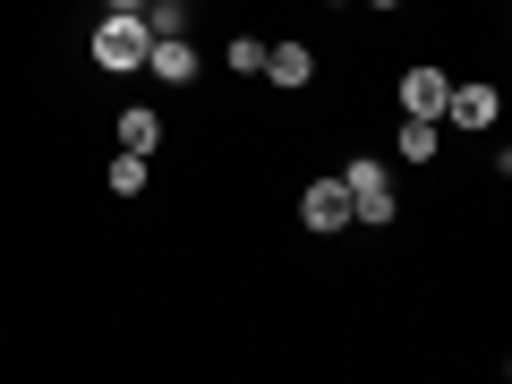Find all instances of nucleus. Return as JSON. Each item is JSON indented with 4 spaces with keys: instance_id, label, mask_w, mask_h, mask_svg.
Returning <instances> with one entry per match:
<instances>
[{
    "instance_id": "14",
    "label": "nucleus",
    "mask_w": 512,
    "mask_h": 384,
    "mask_svg": "<svg viewBox=\"0 0 512 384\" xmlns=\"http://www.w3.org/2000/svg\"><path fill=\"white\" fill-rule=\"evenodd\" d=\"M367 9H402V0H367Z\"/></svg>"
},
{
    "instance_id": "6",
    "label": "nucleus",
    "mask_w": 512,
    "mask_h": 384,
    "mask_svg": "<svg viewBox=\"0 0 512 384\" xmlns=\"http://www.w3.org/2000/svg\"><path fill=\"white\" fill-rule=\"evenodd\" d=\"M444 120L453 128H495V86H453L444 94Z\"/></svg>"
},
{
    "instance_id": "10",
    "label": "nucleus",
    "mask_w": 512,
    "mask_h": 384,
    "mask_svg": "<svg viewBox=\"0 0 512 384\" xmlns=\"http://www.w3.org/2000/svg\"><path fill=\"white\" fill-rule=\"evenodd\" d=\"M111 197H137V188H146V154H111Z\"/></svg>"
},
{
    "instance_id": "3",
    "label": "nucleus",
    "mask_w": 512,
    "mask_h": 384,
    "mask_svg": "<svg viewBox=\"0 0 512 384\" xmlns=\"http://www.w3.org/2000/svg\"><path fill=\"white\" fill-rule=\"evenodd\" d=\"M299 222H308V231H350V188L342 180H308V188H299Z\"/></svg>"
},
{
    "instance_id": "8",
    "label": "nucleus",
    "mask_w": 512,
    "mask_h": 384,
    "mask_svg": "<svg viewBox=\"0 0 512 384\" xmlns=\"http://www.w3.org/2000/svg\"><path fill=\"white\" fill-rule=\"evenodd\" d=\"M120 146H128V154H154V146H163V120H154L146 103H137V111H120Z\"/></svg>"
},
{
    "instance_id": "5",
    "label": "nucleus",
    "mask_w": 512,
    "mask_h": 384,
    "mask_svg": "<svg viewBox=\"0 0 512 384\" xmlns=\"http://www.w3.org/2000/svg\"><path fill=\"white\" fill-rule=\"evenodd\" d=\"M146 69L163 77V86H188V77H197V52H188V35H154V43H146Z\"/></svg>"
},
{
    "instance_id": "4",
    "label": "nucleus",
    "mask_w": 512,
    "mask_h": 384,
    "mask_svg": "<svg viewBox=\"0 0 512 384\" xmlns=\"http://www.w3.org/2000/svg\"><path fill=\"white\" fill-rule=\"evenodd\" d=\"M444 94H453L444 69H410L402 77V120H444Z\"/></svg>"
},
{
    "instance_id": "7",
    "label": "nucleus",
    "mask_w": 512,
    "mask_h": 384,
    "mask_svg": "<svg viewBox=\"0 0 512 384\" xmlns=\"http://www.w3.org/2000/svg\"><path fill=\"white\" fill-rule=\"evenodd\" d=\"M265 77H274V86H308L316 52H308V43H265Z\"/></svg>"
},
{
    "instance_id": "2",
    "label": "nucleus",
    "mask_w": 512,
    "mask_h": 384,
    "mask_svg": "<svg viewBox=\"0 0 512 384\" xmlns=\"http://www.w3.org/2000/svg\"><path fill=\"white\" fill-rule=\"evenodd\" d=\"M342 188H350V222H367V231H384V222H393V180H384L376 154H359V163L342 171Z\"/></svg>"
},
{
    "instance_id": "9",
    "label": "nucleus",
    "mask_w": 512,
    "mask_h": 384,
    "mask_svg": "<svg viewBox=\"0 0 512 384\" xmlns=\"http://www.w3.org/2000/svg\"><path fill=\"white\" fill-rule=\"evenodd\" d=\"M137 18H146V35H188V0H146Z\"/></svg>"
},
{
    "instance_id": "1",
    "label": "nucleus",
    "mask_w": 512,
    "mask_h": 384,
    "mask_svg": "<svg viewBox=\"0 0 512 384\" xmlns=\"http://www.w3.org/2000/svg\"><path fill=\"white\" fill-rule=\"evenodd\" d=\"M146 43H154V35H146V18H103L86 52H94V69L128 77V69H146Z\"/></svg>"
},
{
    "instance_id": "12",
    "label": "nucleus",
    "mask_w": 512,
    "mask_h": 384,
    "mask_svg": "<svg viewBox=\"0 0 512 384\" xmlns=\"http://www.w3.org/2000/svg\"><path fill=\"white\" fill-rule=\"evenodd\" d=\"M231 69L256 77V69H265V43H256V35H231Z\"/></svg>"
},
{
    "instance_id": "15",
    "label": "nucleus",
    "mask_w": 512,
    "mask_h": 384,
    "mask_svg": "<svg viewBox=\"0 0 512 384\" xmlns=\"http://www.w3.org/2000/svg\"><path fill=\"white\" fill-rule=\"evenodd\" d=\"M333 9H342V0H333Z\"/></svg>"
},
{
    "instance_id": "13",
    "label": "nucleus",
    "mask_w": 512,
    "mask_h": 384,
    "mask_svg": "<svg viewBox=\"0 0 512 384\" xmlns=\"http://www.w3.org/2000/svg\"><path fill=\"white\" fill-rule=\"evenodd\" d=\"M103 9H111V18H137V9H146V0H103Z\"/></svg>"
},
{
    "instance_id": "11",
    "label": "nucleus",
    "mask_w": 512,
    "mask_h": 384,
    "mask_svg": "<svg viewBox=\"0 0 512 384\" xmlns=\"http://www.w3.org/2000/svg\"><path fill=\"white\" fill-rule=\"evenodd\" d=\"M402 154L410 163H436V120H402Z\"/></svg>"
}]
</instances>
